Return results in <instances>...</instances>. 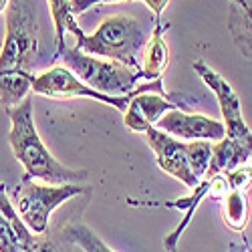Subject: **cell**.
I'll return each instance as SVG.
<instances>
[{
    "label": "cell",
    "mask_w": 252,
    "mask_h": 252,
    "mask_svg": "<svg viewBox=\"0 0 252 252\" xmlns=\"http://www.w3.org/2000/svg\"><path fill=\"white\" fill-rule=\"evenodd\" d=\"M228 31L236 49L252 59V0H230Z\"/></svg>",
    "instance_id": "obj_12"
},
{
    "label": "cell",
    "mask_w": 252,
    "mask_h": 252,
    "mask_svg": "<svg viewBox=\"0 0 252 252\" xmlns=\"http://www.w3.org/2000/svg\"><path fill=\"white\" fill-rule=\"evenodd\" d=\"M145 45H148V34L143 25L131 16L117 14L105 18L93 34L83 32L81 38H77L75 49L141 71L139 53L145 49Z\"/></svg>",
    "instance_id": "obj_2"
},
{
    "label": "cell",
    "mask_w": 252,
    "mask_h": 252,
    "mask_svg": "<svg viewBox=\"0 0 252 252\" xmlns=\"http://www.w3.org/2000/svg\"><path fill=\"white\" fill-rule=\"evenodd\" d=\"M145 141L154 150L156 161L165 174H170L172 178L182 182L186 188H190V190H194L202 182L196 178L192 170L190 145H188V141H180L158 127H150L145 131Z\"/></svg>",
    "instance_id": "obj_7"
},
{
    "label": "cell",
    "mask_w": 252,
    "mask_h": 252,
    "mask_svg": "<svg viewBox=\"0 0 252 252\" xmlns=\"http://www.w3.org/2000/svg\"><path fill=\"white\" fill-rule=\"evenodd\" d=\"M226 182L230 190H248L252 186V161H246L244 165H238L236 170L226 172Z\"/></svg>",
    "instance_id": "obj_18"
},
{
    "label": "cell",
    "mask_w": 252,
    "mask_h": 252,
    "mask_svg": "<svg viewBox=\"0 0 252 252\" xmlns=\"http://www.w3.org/2000/svg\"><path fill=\"white\" fill-rule=\"evenodd\" d=\"M32 77L25 71L0 73V107L8 111L23 103L32 89Z\"/></svg>",
    "instance_id": "obj_13"
},
{
    "label": "cell",
    "mask_w": 252,
    "mask_h": 252,
    "mask_svg": "<svg viewBox=\"0 0 252 252\" xmlns=\"http://www.w3.org/2000/svg\"><path fill=\"white\" fill-rule=\"evenodd\" d=\"M0 214H2L14 228V232L18 236V242H20V248H23V252H34V246H36V238L38 236H32V232L25 226V222L20 220L16 208L6 192V186L0 184Z\"/></svg>",
    "instance_id": "obj_16"
},
{
    "label": "cell",
    "mask_w": 252,
    "mask_h": 252,
    "mask_svg": "<svg viewBox=\"0 0 252 252\" xmlns=\"http://www.w3.org/2000/svg\"><path fill=\"white\" fill-rule=\"evenodd\" d=\"M107 2H121V0H71L69 6H71V14H83L91 10L95 4H107Z\"/></svg>",
    "instance_id": "obj_20"
},
{
    "label": "cell",
    "mask_w": 252,
    "mask_h": 252,
    "mask_svg": "<svg viewBox=\"0 0 252 252\" xmlns=\"http://www.w3.org/2000/svg\"><path fill=\"white\" fill-rule=\"evenodd\" d=\"M194 71L200 75V79L206 83L208 89L218 99L222 119H224V129H226L224 137L234 141L238 148H242L252 158V131L242 117L240 99H238L236 91L232 89V85H230L222 75H218L214 69H210L204 61L194 63Z\"/></svg>",
    "instance_id": "obj_5"
},
{
    "label": "cell",
    "mask_w": 252,
    "mask_h": 252,
    "mask_svg": "<svg viewBox=\"0 0 252 252\" xmlns=\"http://www.w3.org/2000/svg\"><path fill=\"white\" fill-rule=\"evenodd\" d=\"M63 236H65L67 242L83 248L85 252H115L113 248H109L107 244H105L87 224H83V222L69 224L65 228V232H63Z\"/></svg>",
    "instance_id": "obj_17"
},
{
    "label": "cell",
    "mask_w": 252,
    "mask_h": 252,
    "mask_svg": "<svg viewBox=\"0 0 252 252\" xmlns=\"http://www.w3.org/2000/svg\"><path fill=\"white\" fill-rule=\"evenodd\" d=\"M178 105L172 103L167 97L158 95V93H139L133 95L127 109L123 113V121L127 125V129L135 133H145L150 127H156L159 117L167 111L176 109Z\"/></svg>",
    "instance_id": "obj_9"
},
{
    "label": "cell",
    "mask_w": 252,
    "mask_h": 252,
    "mask_svg": "<svg viewBox=\"0 0 252 252\" xmlns=\"http://www.w3.org/2000/svg\"><path fill=\"white\" fill-rule=\"evenodd\" d=\"M0 252H23L12 224L0 214Z\"/></svg>",
    "instance_id": "obj_19"
},
{
    "label": "cell",
    "mask_w": 252,
    "mask_h": 252,
    "mask_svg": "<svg viewBox=\"0 0 252 252\" xmlns=\"http://www.w3.org/2000/svg\"><path fill=\"white\" fill-rule=\"evenodd\" d=\"M81 194H91V188L81 184H63V186L36 184L34 180L23 178L20 186L12 192L10 200L20 220L25 222V226L31 232L36 236H45L49 220L55 210L61 204H65Z\"/></svg>",
    "instance_id": "obj_4"
},
{
    "label": "cell",
    "mask_w": 252,
    "mask_h": 252,
    "mask_svg": "<svg viewBox=\"0 0 252 252\" xmlns=\"http://www.w3.org/2000/svg\"><path fill=\"white\" fill-rule=\"evenodd\" d=\"M34 252H61L57 248V244L45 236H38L36 238V246H34Z\"/></svg>",
    "instance_id": "obj_21"
},
{
    "label": "cell",
    "mask_w": 252,
    "mask_h": 252,
    "mask_svg": "<svg viewBox=\"0 0 252 252\" xmlns=\"http://www.w3.org/2000/svg\"><path fill=\"white\" fill-rule=\"evenodd\" d=\"M165 32L167 25H161L159 20H156V29L148 38V45L143 49V77L145 81H156L161 79L167 63H170V49L165 43Z\"/></svg>",
    "instance_id": "obj_11"
},
{
    "label": "cell",
    "mask_w": 252,
    "mask_h": 252,
    "mask_svg": "<svg viewBox=\"0 0 252 252\" xmlns=\"http://www.w3.org/2000/svg\"><path fill=\"white\" fill-rule=\"evenodd\" d=\"M208 196H210V180L204 178V180L194 188V190H192V196L180 198V200H174V202H163V204H161L163 208H170V210H184L182 222H180V224L176 226V230H172V232L167 234L165 240H163L165 252H176V250H178V242H180V238H182V234H184V230L190 226V222H192V218H194V214H196L198 206H200L202 200H206Z\"/></svg>",
    "instance_id": "obj_10"
},
{
    "label": "cell",
    "mask_w": 252,
    "mask_h": 252,
    "mask_svg": "<svg viewBox=\"0 0 252 252\" xmlns=\"http://www.w3.org/2000/svg\"><path fill=\"white\" fill-rule=\"evenodd\" d=\"M156 127L165 131L180 141H220L226 135L224 123L202 113H186L182 109H172L159 117Z\"/></svg>",
    "instance_id": "obj_8"
},
{
    "label": "cell",
    "mask_w": 252,
    "mask_h": 252,
    "mask_svg": "<svg viewBox=\"0 0 252 252\" xmlns=\"http://www.w3.org/2000/svg\"><path fill=\"white\" fill-rule=\"evenodd\" d=\"M222 204V218L224 224L234 230V232H244L248 222H250V202L248 194L244 190H228L224 198L220 200Z\"/></svg>",
    "instance_id": "obj_14"
},
{
    "label": "cell",
    "mask_w": 252,
    "mask_h": 252,
    "mask_svg": "<svg viewBox=\"0 0 252 252\" xmlns=\"http://www.w3.org/2000/svg\"><path fill=\"white\" fill-rule=\"evenodd\" d=\"M10 117V133L8 141L14 158L25 165V176L29 180H43L51 186L63 184H81L87 180V170H71L53 158L45 148L43 139L38 137L32 119V99L27 97L20 105L6 111Z\"/></svg>",
    "instance_id": "obj_1"
},
{
    "label": "cell",
    "mask_w": 252,
    "mask_h": 252,
    "mask_svg": "<svg viewBox=\"0 0 252 252\" xmlns=\"http://www.w3.org/2000/svg\"><path fill=\"white\" fill-rule=\"evenodd\" d=\"M32 93L43 95L49 99H75V97H87V99H95L101 103L113 105L115 109H119L121 113H125L127 105L131 101L133 95H125V97H111L99 93L91 87H87L83 81L77 79V75L73 71H69L67 67L55 65L43 73H38L32 77Z\"/></svg>",
    "instance_id": "obj_6"
},
{
    "label": "cell",
    "mask_w": 252,
    "mask_h": 252,
    "mask_svg": "<svg viewBox=\"0 0 252 252\" xmlns=\"http://www.w3.org/2000/svg\"><path fill=\"white\" fill-rule=\"evenodd\" d=\"M145 4L150 6V10L156 14V18L159 20V16H161V12L165 10V6H167V2H170V0H143Z\"/></svg>",
    "instance_id": "obj_22"
},
{
    "label": "cell",
    "mask_w": 252,
    "mask_h": 252,
    "mask_svg": "<svg viewBox=\"0 0 252 252\" xmlns=\"http://www.w3.org/2000/svg\"><path fill=\"white\" fill-rule=\"evenodd\" d=\"M71 0H49V6H51V14L55 20V36H57V53L55 57H59L65 49V32L75 34L77 38H81L83 31L79 29V25L75 23V16L71 14V6H69Z\"/></svg>",
    "instance_id": "obj_15"
},
{
    "label": "cell",
    "mask_w": 252,
    "mask_h": 252,
    "mask_svg": "<svg viewBox=\"0 0 252 252\" xmlns=\"http://www.w3.org/2000/svg\"><path fill=\"white\" fill-rule=\"evenodd\" d=\"M6 36L0 51V73L25 71L36 65L38 59V18L36 0H8L6 10Z\"/></svg>",
    "instance_id": "obj_3"
},
{
    "label": "cell",
    "mask_w": 252,
    "mask_h": 252,
    "mask_svg": "<svg viewBox=\"0 0 252 252\" xmlns=\"http://www.w3.org/2000/svg\"><path fill=\"white\" fill-rule=\"evenodd\" d=\"M6 4H8V0H0V12L6 10Z\"/></svg>",
    "instance_id": "obj_23"
}]
</instances>
